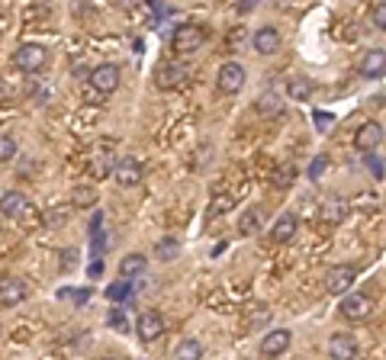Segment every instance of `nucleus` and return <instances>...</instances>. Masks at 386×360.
I'll list each match as a JSON object with an SVG mask.
<instances>
[{
    "mask_svg": "<svg viewBox=\"0 0 386 360\" xmlns=\"http://www.w3.org/2000/svg\"><path fill=\"white\" fill-rule=\"evenodd\" d=\"M206 42V29L200 26V23H183V26L174 29V35H171V49L177 52V55H193V52L203 49Z\"/></svg>",
    "mask_w": 386,
    "mask_h": 360,
    "instance_id": "obj_1",
    "label": "nucleus"
},
{
    "mask_svg": "<svg viewBox=\"0 0 386 360\" xmlns=\"http://www.w3.org/2000/svg\"><path fill=\"white\" fill-rule=\"evenodd\" d=\"M45 62H49V49H45V45H39V42H26V45H20V49L13 52V64L20 71H26V74L42 71Z\"/></svg>",
    "mask_w": 386,
    "mask_h": 360,
    "instance_id": "obj_2",
    "label": "nucleus"
},
{
    "mask_svg": "<svg viewBox=\"0 0 386 360\" xmlns=\"http://www.w3.org/2000/svg\"><path fill=\"white\" fill-rule=\"evenodd\" d=\"M354 283H358V267H351V264H338L325 274V290L331 296H348Z\"/></svg>",
    "mask_w": 386,
    "mask_h": 360,
    "instance_id": "obj_3",
    "label": "nucleus"
},
{
    "mask_svg": "<svg viewBox=\"0 0 386 360\" xmlns=\"http://www.w3.org/2000/svg\"><path fill=\"white\" fill-rule=\"evenodd\" d=\"M245 77H248L245 64H239V62H225L222 68H219V74H216L219 94H225V97H235V94H239V90L245 87Z\"/></svg>",
    "mask_w": 386,
    "mask_h": 360,
    "instance_id": "obj_4",
    "label": "nucleus"
},
{
    "mask_svg": "<svg viewBox=\"0 0 386 360\" xmlns=\"http://www.w3.org/2000/svg\"><path fill=\"white\" fill-rule=\"evenodd\" d=\"M161 334H164V315L154 309H145L139 315V322H135V338H139L142 344H154Z\"/></svg>",
    "mask_w": 386,
    "mask_h": 360,
    "instance_id": "obj_5",
    "label": "nucleus"
},
{
    "mask_svg": "<svg viewBox=\"0 0 386 360\" xmlns=\"http://www.w3.org/2000/svg\"><path fill=\"white\" fill-rule=\"evenodd\" d=\"M120 64H113V62H103L97 64V68L91 71V87L97 90V94H103V97H110L113 90L120 87Z\"/></svg>",
    "mask_w": 386,
    "mask_h": 360,
    "instance_id": "obj_6",
    "label": "nucleus"
},
{
    "mask_svg": "<svg viewBox=\"0 0 386 360\" xmlns=\"http://www.w3.org/2000/svg\"><path fill=\"white\" fill-rule=\"evenodd\" d=\"M116 171V154H113V142H97V148H93L91 154V174L97 180L110 177V174Z\"/></svg>",
    "mask_w": 386,
    "mask_h": 360,
    "instance_id": "obj_7",
    "label": "nucleus"
},
{
    "mask_svg": "<svg viewBox=\"0 0 386 360\" xmlns=\"http://www.w3.org/2000/svg\"><path fill=\"white\" fill-rule=\"evenodd\" d=\"M341 315L348 322H364L367 315H370V309H373V303H370V296H364V293H348V296L341 299Z\"/></svg>",
    "mask_w": 386,
    "mask_h": 360,
    "instance_id": "obj_8",
    "label": "nucleus"
},
{
    "mask_svg": "<svg viewBox=\"0 0 386 360\" xmlns=\"http://www.w3.org/2000/svg\"><path fill=\"white\" fill-rule=\"evenodd\" d=\"M116 184L120 187H139L142 184V161L135 158V154H123L120 161H116Z\"/></svg>",
    "mask_w": 386,
    "mask_h": 360,
    "instance_id": "obj_9",
    "label": "nucleus"
},
{
    "mask_svg": "<svg viewBox=\"0 0 386 360\" xmlns=\"http://www.w3.org/2000/svg\"><path fill=\"white\" fill-rule=\"evenodd\" d=\"M26 296H29V290L20 277H0V305H4V309L20 305Z\"/></svg>",
    "mask_w": 386,
    "mask_h": 360,
    "instance_id": "obj_10",
    "label": "nucleus"
},
{
    "mask_svg": "<svg viewBox=\"0 0 386 360\" xmlns=\"http://www.w3.org/2000/svg\"><path fill=\"white\" fill-rule=\"evenodd\" d=\"M290 341H293V334L287 328H274V332H267L261 338V354L264 357H280V354L290 351Z\"/></svg>",
    "mask_w": 386,
    "mask_h": 360,
    "instance_id": "obj_11",
    "label": "nucleus"
},
{
    "mask_svg": "<svg viewBox=\"0 0 386 360\" xmlns=\"http://www.w3.org/2000/svg\"><path fill=\"white\" fill-rule=\"evenodd\" d=\"M329 354H331V360H354L358 357V341H354V334H344V332L331 334Z\"/></svg>",
    "mask_w": 386,
    "mask_h": 360,
    "instance_id": "obj_12",
    "label": "nucleus"
},
{
    "mask_svg": "<svg viewBox=\"0 0 386 360\" xmlns=\"http://www.w3.org/2000/svg\"><path fill=\"white\" fill-rule=\"evenodd\" d=\"M380 142H383V125L380 123H364L354 132V148H358V152H373Z\"/></svg>",
    "mask_w": 386,
    "mask_h": 360,
    "instance_id": "obj_13",
    "label": "nucleus"
},
{
    "mask_svg": "<svg viewBox=\"0 0 386 360\" xmlns=\"http://www.w3.org/2000/svg\"><path fill=\"white\" fill-rule=\"evenodd\" d=\"M0 213L7 215V219H23V215L29 213L26 193H20V190H10V193H4V196H0Z\"/></svg>",
    "mask_w": 386,
    "mask_h": 360,
    "instance_id": "obj_14",
    "label": "nucleus"
},
{
    "mask_svg": "<svg viewBox=\"0 0 386 360\" xmlns=\"http://www.w3.org/2000/svg\"><path fill=\"white\" fill-rule=\"evenodd\" d=\"M254 52H258V55H274V52H280V33H277V26H261L258 33H254Z\"/></svg>",
    "mask_w": 386,
    "mask_h": 360,
    "instance_id": "obj_15",
    "label": "nucleus"
},
{
    "mask_svg": "<svg viewBox=\"0 0 386 360\" xmlns=\"http://www.w3.org/2000/svg\"><path fill=\"white\" fill-rule=\"evenodd\" d=\"M187 74L190 71L183 68V64H161V68H158V87L174 90V87H181V84H187Z\"/></svg>",
    "mask_w": 386,
    "mask_h": 360,
    "instance_id": "obj_16",
    "label": "nucleus"
},
{
    "mask_svg": "<svg viewBox=\"0 0 386 360\" xmlns=\"http://www.w3.org/2000/svg\"><path fill=\"white\" fill-rule=\"evenodd\" d=\"M386 74V49H370L361 58V77H380Z\"/></svg>",
    "mask_w": 386,
    "mask_h": 360,
    "instance_id": "obj_17",
    "label": "nucleus"
},
{
    "mask_svg": "<svg viewBox=\"0 0 386 360\" xmlns=\"http://www.w3.org/2000/svg\"><path fill=\"white\" fill-rule=\"evenodd\" d=\"M296 225H300V222H296V215H293V213H283L280 219L274 222V229H271V242L287 244L290 238L296 235Z\"/></svg>",
    "mask_w": 386,
    "mask_h": 360,
    "instance_id": "obj_18",
    "label": "nucleus"
},
{
    "mask_svg": "<svg viewBox=\"0 0 386 360\" xmlns=\"http://www.w3.org/2000/svg\"><path fill=\"white\" fill-rule=\"evenodd\" d=\"M145 267H148V257H142V254H126L120 261V277L123 280H132V277H142L145 274Z\"/></svg>",
    "mask_w": 386,
    "mask_h": 360,
    "instance_id": "obj_19",
    "label": "nucleus"
},
{
    "mask_svg": "<svg viewBox=\"0 0 386 360\" xmlns=\"http://www.w3.org/2000/svg\"><path fill=\"white\" fill-rule=\"evenodd\" d=\"M261 222H264V213H261L258 206H248L245 213H242V219H239V232L242 235H258Z\"/></svg>",
    "mask_w": 386,
    "mask_h": 360,
    "instance_id": "obj_20",
    "label": "nucleus"
},
{
    "mask_svg": "<svg viewBox=\"0 0 386 360\" xmlns=\"http://www.w3.org/2000/svg\"><path fill=\"white\" fill-rule=\"evenodd\" d=\"M254 110H258L261 116H280V113H283V103H280V97H277L274 90H271V94H261L258 103H254Z\"/></svg>",
    "mask_w": 386,
    "mask_h": 360,
    "instance_id": "obj_21",
    "label": "nucleus"
},
{
    "mask_svg": "<svg viewBox=\"0 0 386 360\" xmlns=\"http://www.w3.org/2000/svg\"><path fill=\"white\" fill-rule=\"evenodd\" d=\"M93 203H97V190H93L91 184L74 187V193H71V206H74V209H91Z\"/></svg>",
    "mask_w": 386,
    "mask_h": 360,
    "instance_id": "obj_22",
    "label": "nucleus"
},
{
    "mask_svg": "<svg viewBox=\"0 0 386 360\" xmlns=\"http://www.w3.org/2000/svg\"><path fill=\"white\" fill-rule=\"evenodd\" d=\"M203 357V344L197 338H183L174 351V360H200Z\"/></svg>",
    "mask_w": 386,
    "mask_h": 360,
    "instance_id": "obj_23",
    "label": "nucleus"
},
{
    "mask_svg": "<svg viewBox=\"0 0 386 360\" xmlns=\"http://www.w3.org/2000/svg\"><path fill=\"white\" fill-rule=\"evenodd\" d=\"M312 90H316V84L309 81V77H293V81L287 84V94H290L293 100H300V103L312 97Z\"/></svg>",
    "mask_w": 386,
    "mask_h": 360,
    "instance_id": "obj_24",
    "label": "nucleus"
},
{
    "mask_svg": "<svg viewBox=\"0 0 386 360\" xmlns=\"http://www.w3.org/2000/svg\"><path fill=\"white\" fill-rule=\"evenodd\" d=\"M344 215H348V206H344L341 200H329L322 206V222H329V225H338Z\"/></svg>",
    "mask_w": 386,
    "mask_h": 360,
    "instance_id": "obj_25",
    "label": "nucleus"
},
{
    "mask_svg": "<svg viewBox=\"0 0 386 360\" xmlns=\"http://www.w3.org/2000/svg\"><path fill=\"white\" fill-rule=\"evenodd\" d=\"M271 180H274V187H277V190H287L290 184L296 180V167H293V164H280L274 174H271Z\"/></svg>",
    "mask_w": 386,
    "mask_h": 360,
    "instance_id": "obj_26",
    "label": "nucleus"
},
{
    "mask_svg": "<svg viewBox=\"0 0 386 360\" xmlns=\"http://www.w3.org/2000/svg\"><path fill=\"white\" fill-rule=\"evenodd\" d=\"M177 251H181V244H177L174 238H164V242H158V244H154V254L161 257V261H174V257H177Z\"/></svg>",
    "mask_w": 386,
    "mask_h": 360,
    "instance_id": "obj_27",
    "label": "nucleus"
},
{
    "mask_svg": "<svg viewBox=\"0 0 386 360\" xmlns=\"http://www.w3.org/2000/svg\"><path fill=\"white\" fill-rule=\"evenodd\" d=\"M16 142L10 139V135H0V164H7V161H13L16 158Z\"/></svg>",
    "mask_w": 386,
    "mask_h": 360,
    "instance_id": "obj_28",
    "label": "nucleus"
},
{
    "mask_svg": "<svg viewBox=\"0 0 386 360\" xmlns=\"http://www.w3.org/2000/svg\"><path fill=\"white\" fill-rule=\"evenodd\" d=\"M370 20H373V26H377V29H383V33H386V0H380V4H373V10H370Z\"/></svg>",
    "mask_w": 386,
    "mask_h": 360,
    "instance_id": "obj_29",
    "label": "nucleus"
},
{
    "mask_svg": "<svg viewBox=\"0 0 386 360\" xmlns=\"http://www.w3.org/2000/svg\"><path fill=\"white\" fill-rule=\"evenodd\" d=\"M325 167H329V161H325V154H319L316 161H312V164H309V177L312 180H319L325 174Z\"/></svg>",
    "mask_w": 386,
    "mask_h": 360,
    "instance_id": "obj_30",
    "label": "nucleus"
},
{
    "mask_svg": "<svg viewBox=\"0 0 386 360\" xmlns=\"http://www.w3.org/2000/svg\"><path fill=\"white\" fill-rule=\"evenodd\" d=\"M58 296H62V299H71V303H74V305H84V303H87V296H91V293H87V290H81V293L62 290V293H58Z\"/></svg>",
    "mask_w": 386,
    "mask_h": 360,
    "instance_id": "obj_31",
    "label": "nucleus"
},
{
    "mask_svg": "<svg viewBox=\"0 0 386 360\" xmlns=\"http://www.w3.org/2000/svg\"><path fill=\"white\" fill-rule=\"evenodd\" d=\"M232 209V196H216L212 200V213H229Z\"/></svg>",
    "mask_w": 386,
    "mask_h": 360,
    "instance_id": "obj_32",
    "label": "nucleus"
},
{
    "mask_svg": "<svg viewBox=\"0 0 386 360\" xmlns=\"http://www.w3.org/2000/svg\"><path fill=\"white\" fill-rule=\"evenodd\" d=\"M126 293H129L126 283H116V286H110V290H106V296H110V299H123Z\"/></svg>",
    "mask_w": 386,
    "mask_h": 360,
    "instance_id": "obj_33",
    "label": "nucleus"
},
{
    "mask_svg": "<svg viewBox=\"0 0 386 360\" xmlns=\"http://www.w3.org/2000/svg\"><path fill=\"white\" fill-rule=\"evenodd\" d=\"M113 4H116L120 10H135V7L142 4V0H113Z\"/></svg>",
    "mask_w": 386,
    "mask_h": 360,
    "instance_id": "obj_34",
    "label": "nucleus"
},
{
    "mask_svg": "<svg viewBox=\"0 0 386 360\" xmlns=\"http://www.w3.org/2000/svg\"><path fill=\"white\" fill-rule=\"evenodd\" d=\"M103 360H120V357H103Z\"/></svg>",
    "mask_w": 386,
    "mask_h": 360,
    "instance_id": "obj_35",
    "label": "nucleus"
}]
</instances>
